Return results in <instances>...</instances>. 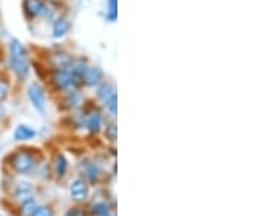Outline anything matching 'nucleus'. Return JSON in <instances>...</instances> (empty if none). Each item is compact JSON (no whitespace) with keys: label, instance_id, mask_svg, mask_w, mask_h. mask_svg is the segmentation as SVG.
Listing matches in <instances>:
<instances>
[{"label":"nucleus","instance_id":"nucleus-19","mask_svg":"<svg viewBox=\"0 0 261 216\" xmlns=\"http://www.w3.org/2000/svg\"><path fill=\"white\" fill-rule=\"evenodd\" d=\"M105 106H106V109H108L109 112L112 113L113 116L116 115V111H118V96H116V93L112 94V96L105 102Z\"/></svg>","mask_w":261,"mask_h":216},{"label":"nucleus","instance_id":"nucleus-10","mask_svg":"<svg viewBox=\"0 0 261 216\" xmlns=\"http://www.w3.org/2000/svg\"><path fill=\"white\" fill-rule=\"evenodd\" d=\"M102 123H103V118H102V115H100L99 112H92L90 115H87V116H86V126L89 128V131L93 132V133L100 131Z\"/></svg>","mask_w":261,"mask_h":216},{"label":"nucleus","instance_id":"nucleus-23","mask_svg":"<svg viewBox=\"0 0 261 216\" xmlns=\"http://www.w3.org/2000/svg\"><path fill=\"white\" fill-rule=\"evenodd\" d=\"M106 135L111 138V141H115V140H116V126H115V125H111V126L106 129Z\"/></svg>","mask_w":261,"mask_h":216},{"label":"nucleus","instance_id":"nucleus-7","mask_svg":"<svg viewBox=\"0 0 261 216\" xmlns=\"http://www.w3.org/2000/svg\"><path fill=\"white\" fill-rule=\"evenodd\" d=\"M73 63V58L65 54V52H56L49 58V64L54 70H63V68H68Z\"/></svg>","mask_w":261,"mask_h":216},{"label":"nucleus","instance_id":"nucleus-22","mask_svg":"<svg viewBox=\"0 0 261 216\" xmlns=\"http://www.w3.org/2000/svg\"><path fill=\"white\" fill-rule=\"evenodd\" d=\"M93 212L94 213H97V215H106L109 210H108V206L106 205H103V203H99V205H94L93 206Z\"/></svg>","mask_w":261,"mask_h":216},{"label":"nucleus","instance_id":"nucleus-9","mask_svg":"<svg viewBox=\"0 0 261 216\" xmlns=\"http://www.w3.org/2000/svg\"><path fill=\"white\" fill-rule=\"evenodd\" d=\"M68 31H70V20L68 19L61 16V18L54 20V25H53V37L63 38L67 35Z\"/></svg>","mask_w":261,"mask_h":216},{"label":"nucleus","instance_id":"nucleus-5","mask_svg":"<svg viewBox=\"0 0 261 216\" xmlns=\"http://www.w3.org/2000/svg\"><path fill=\"white\" fill-rule=\"evenodd\" d=\"M47 9L48 8L44 0H23V12L28 18L44 16Z\"/></svg>","mask_w":261,"mask_h":216},{"label":"nucleus","instance_id":"nucleus-6","mask_svg":"<svg viewBox=\"0 0 261 216\" xmlns=\"http://www.w3.org/2000/svg\"><path fill=\"white\" fill-rule=\"evenodd\" d=\"M103 80V71L97 67L87 66L84 70L83 75H82V83L89 87H94L99 86Z\"/></svg>","mask_w":261,"mask_h":216},{"label":"nucleus","instance_id":"nucleus-14","mask_svg":"<svg viewBox=\"0 0 261 216\" xmlns=\"http://www.w3.org/2000/svg\"><path fill=\"white\" fill-rule=\"evenodd\" d=\"M82 170H83L84 173H86V176L92 181H94L96 177H97V174H99V167L94 163H92V161H83Z\"/></svg>","mask_w":261,"mask_h":216},{"label":"nucleus","instance_id":"nucleus-21","mask_svg":"<svg viewBox=\"0 0 261 216\" xmlns=\"http://www.w3.org/2000/svg\"><path fill=\"white\" fill-rule=\"evenodd\" d=\"M32 216H53V212H51V209L49 207H45V206H41L38 207L34 210V213Z\"/></svg>","mask_w":261,"mask_h":216},{"label":"nucleus","instance_id":"nucleus-11","mask_svg":"<svg viewBox=\"0 0 261 216\" xmlns=\"http://www.w3.org/2000/svg\"><path fill=\"white\" fill-rule=\"evenodd\" d=\"M13 137L16 141H29L35 137V131L29 126H25V125H19L16 126V129L13 132Z\"/></svg>","mask_w":261,"mask_h":216},{"label":"nucleus","instance_id":"nucleus-17","mask_svg":"<svg viewBox=\"0 0 261 216\" xmlns=\"http://www.w3.org/2000/svg\"><path fill=\"white\" fill-rule=\"evenodd\" d=\"M31 195H32V187H31V184L28 183H20L16 188V196L18 199H29L31 198Z\"/></svg>","mask_w":261,"mask_h":216},{"label":"nucleus","instance_id":"nucleus-26","mask_svg":"<svg viewBox=\"0 0 261 216\" xmlns=\"http://www.w3.org/2000/svg\"><path fill=\"white\" fill-rule=\"evenodd\" d=\"M0 58H2V49H0Z\"/></svg>","mask_w":261,"mask_h":216},{"label":"nucleus","instance_id":"nucleus-1","mask_svg":"<svg viewBox=\"0 0 261 216\" xmlns=\"http://www.w3.org/2000/svg\"><path fill=\"white\" fill-rule=\"evenodd\" d=\"M9 68L19 80L28 78L31 71L28 52L19 39H12L9 44Z\"/></svg>","mask_w":261,"mask_h":216},{"label":"nucleus","instance_id":"nucleus-8","mask_svg":"<svg viewBox=\"0 0 261 216\" xmlns=\"http://www.w3.org/2000/svg\"><path fill=\"white\" fill-rule=\"evenodd\" d=\"M70 193H71V196L77 200H82L87 196V193H89V188H87V184L84 183L83 180L77 179L74 181H71V184H70Z\"/></svg>","mask_w":261,"mask_h":216},{"label":"nucleus","instance_id":"nucleus-18","mask_svg":"<svg viewBox=\"0 0 261 216\" xmlns=\"http://www.w3.org/2000/svg\"><path fill=\"white\" fill-rule=\"evenodd\" d=\"M80 100H82V94L75 92V90H70L67 97H65V103H67L68 107H75L77 104L80 103Z\"/></svg>","mask_w":261,"mask_h":216},{"label":"nucleus","instance_id":"nucleus-25","mask_svg":"<svg viewBox=\"0 0 261 216\" xmlns=\"http://www.w3.org/2000/svg\"><path fill=\"white\" fill-rule=\"evenodd\" d=\"M103 216H113V215H109V212H108V213H106V215H103Z\"/></svg>","mask_w":261,"mask_h":216},{"label":"nucleus","instance_id":"nucleus-2","mask_svg":"<svg viewBox=\"0 0 261 216\" xmlns=\"http://www.w3.org/2000/svg\"><path fill=\"white\" fill-rule=\"evenodd\" d=\"M51 78H53V83L56 86L58 90H73L75 86L80 85V82L77 80L70 68H63V70H54L53 74H51Z\"/></svg>","mask_w":261,"mask_h":216},{"label":"nucleus","instance_id":"nucleus-3","mask_svg":"<svg viewBox=\"0 0 261 216\" xmlns=\"http://www.w3.org/2000/svg\"><path fill=\"white\" fill-rule=\"evenodd\" d=\"M35 164H37L35 157L31 152H27V151H18L12 157V167L20 174L29 173L31 170L35 167Z\"/></svg>","mask_w":261,"mask_h":216},{"label":"nucleus","instance_id":"nucleus-24","mask_svg":"<svg viewBox=\"0 0 261 216\" xmlns=\"http://www.w3.org/2000/svg\"><path fill=\"white\" fill-rule=\"evenodd\" d=\"M80 215V210L79 209H73V210H70L68 213H67V216H79Z\"/></svg>","mask_w":261,"mask_h":216},{"label":"nucleus","instance_id":"nucleus-16","mask_svg":"<svg viewBox=\"0 0 261 216\" xmlns=\"http://www.w3.org/2000/svg\"><path fill=\"white\" fill-rule=\"evenodd\" d=\"M67 167H68V164H67V160H65L64 155H61V154H58L56 157V171H57V176L58 177H63L65 174V171H67Z\"/></svg>","mask_w":261,"mask_h":216},{"label":"nucleus","instance_id":"nucleus-13","mask_svg":"<svg viewBox=\"0 0 261 216\" xmlns=\"http://www.w3.org/2000/svg\"><path fill=\"white\" fill-rule=\"evenodd\" d=\"M10 92V82L8 75L0 73V102H5L8 99Z\"/></svg>","mask_w":261,"mask_h":216},{"label":"nucleus","instance_id":"nucleus-4","mask_svg":"<svg viewBox=\"0 0 261 216\" xmlns=\"http://www.w3.org/2000/svg\"><path fill=\"white\" fill-rule=\"evenodd\" d=\"M28 97L31 100V103L34 104V107L39 111V112H44L45 107H47V97H45V90L44 87L34 82L28 86Z\"/></svg>","mask_w":261,"mask_h":216},{"label":"nucleus","instance_id":"nucleus-20","mask_svg":"<svg viewBox=\"0 0 261 216\" xmlns=\"http://www.w3.org/2000/svg\"><path fill=\"white\" fill-rule=\"evenodd\" d=\"M35 209H37V205H35V202L32 200V198L27 199L25 203H23V213H25V215H32Z\"/></svg>","mask_w":261,"mask_h":216},{"label":"nucleus","instance_id":"nucleus-15","mask_svg":"<svg viewBox=\"0 0 261 216\" xmlns=\"http://www.w3.org/2000/svg\"><path fill=\"white\" fill-rule=\"evenodd\" d=\"M106 8H108V19L111 22H115L118 18V0H106Z\"/></svg>","mask_w":261,"mask_h":216},{"label":"nucleus","instance_id":"nucleus-12","mask_svg":"<svg viewBox=\"0 0 261 216\" xmlns=\"http://www.w3.org/2000/svg\"><path fill=\"white\" fill-rule=\"evenodd\" d=\"M116 93V89H115V86L112 83H109V82H103L99 85V89H97V97L102 100L103 103L112 96V94Z\"/></svg>","mask_w":261,"mask_h":216}]
</instances>
